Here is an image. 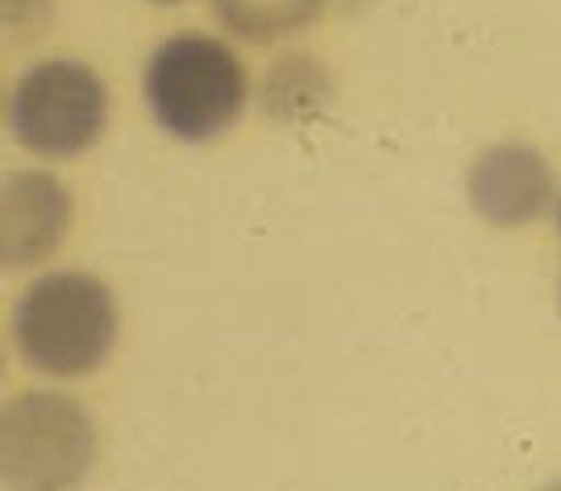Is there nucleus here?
Instances as JSON below:
<instances>
[{"label":"nucleus","mask_w":561,"mask_h":491,"mask_svg":"<svg viewBox=\"0 0 561 491\" xmlns=\"http://www.w3.org/2000/svg\"><path fill=\"white\" fill-rule=\"evenodd\" d=\"M108 117L104 80L76 59H46L21 71L9 92V125L30 150L46 159L76 155L101 138Z\"/></svg>","instance_id":"4"},{"label":"nucleus","mask_w":561,"mask_h":491,"mask_svg":"<svg viewBox=\"0 0 561 491\" xmlns=\"http://www.w3.org/2000/svg\"><path fill=\"white\" fill-rule=\"evenodd\" d=\"M146 101L175 138L201 142L238 122L245 67L213 34H175L146 62Z\"/></svg>","instance_id":"2"},{"label":"nucleus","mask_w":561,"mask_h":491,"mask_svg":"<svg viewBox=\"0 0 561 491\" xmlns=\"http://www.w3.org/2000/svg\"><path fill=\"white\" fill-rule=\"evenodd\" d=\"M213 4L217 18L245 38H279L287 30H300L321 9V0H213Z\"/></svg>","instance_id":"7"},{"label":"nucleus","mask_w":561,"mask_h":491,"mask_svg":"<svg viewBox=\"0 0 561 491\" xmlns=\"http://www.w3.org/2000/svg\"><path fill=\"white\" fill-rule=\"evenodd\" d=\"M324 96V67L304 55H291L271 67L266 76V104L275 117H308Z\"/></svg>","instance_id":"8"},{"label":"nucleus","mask_w":561,"mask_h":491,"mask_svg":"<svg viewBox=\"0 0 561 491\" xmlns=\"http://www.w3.org/2000/svg\"><path fill=\"white\" fill-rule=\"evenodd\" d=\"M0 208V246L9 266L46 259L71 229V196L46 171H9Z\"/></svg>","instance_id":"6"},{"label":"nucleus","mask_w":561,"mask_h":491,"mask_svg":"<svg viewBox=\"0 0 561 491\" xmlns=\"http://www.w3.org/2000/svg\"><path fill=\"white\" fill-rule=\"evenodd\" d=\"M470 201L486 221L495 226H524L533 221L549 196H553V171L541 159V150L524 142L486 146L470 163Z\"/></svg>","instance_id":"5"},{"label":"nucleus","mask_w":561,"mask_h":491,"mask_svg":"<svg viewBox=\"0 0 561 491\" xmlns=\"http://www.w3.org/2000/svg\"><path fill=\"white\" fill-rule=\"evenodd\" d=\"M96 454V425L80 400L25 391L0 416V467L9 491H67Z\"/></svg>","instance_id":"3"},{"label":"nucleus","mask_w":561,"mask_h":491,"mask_svg":"<svg viewBox=\"0 0 561 491\" xmlns=\"http://www.w3.org/2000/svg\"><path fill=\"white\" fill-rule=\"evenodd\" d=\"M541 491H561V479H558V483H549V488H541Z\"/></svg>","instance_id":"9"},{"label":"nucleus","mask_w":561,"mask_h":491,"mask_svg":"<svg viewBox=\"0 0 561 491\" xmlns=\"http://www.w3.org/2000/svg\"><path fill=\"white\" fill-rule=\"evenodd\" d=\"M558 229H561V205H558Z\"/></svg>","instance_id":"10"},{"label":"nucleus","mask_w":561,"mask_h":491,"mask_svg":"<svg viewBox=\"0 0 561 491\" xmlns=\"http://www.w3.org/2000/svg\"><path fill=\"white\" fill-rule=\"evenodd\" d=\"M13 333L25 363L46 375H83L117 342V300L88 271H50L25 287Z\"/></svg>","instance_id":"1"}]
</instances>
